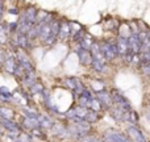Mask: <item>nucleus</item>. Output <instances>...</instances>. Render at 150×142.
I'll return each instance as SVG.
<instances>
[{"label": "nucleus", "mask_w": 150, "mask_h": 142, "mask_svg": "<svg viewBox=\"0 0 150 142\" xmlns=\"http://www.w3.org/2000/svg\"><path fill=\"white\" fill-rule=\"evenodd\" d=\"M109 111V114L112 116V119L115 120V121H119V122H127L128 120V112H124L122 109L117 108V107L112 105L111 108L108 109Z\"/></svg>", "instance_id": "nucleus-10"}, {"label": "nucleus", "mask_w": 150, "mask_h": 142, "mask_svg": "<svg viewBox=\"0 0 150 142\" xmlns=\"http://www.w3.org/2000/svg\"><path fill=\"white\" fill-rule=\"evenodd\" d=\"M44 90H45V85L42 84L41 82H38V80L29 87V92H30L32 95H42Z\"/></svg>", "instance_id": "nucleus-23"}, {"label": "nucleus", "mask_w": 150, "mask_h": 142, "mask_svg": "<svg viewBox=\"0 0 150 142\" xmlns=\"http://www.w3.org/2000/svg\"><path fill=\"white\" fill-rule=\"evenodd\" d=\"M50 36H52V26H50V23L49 24H42L41 23V30H40L38 38L41 40L42 42H45Z\"/></svg>", "instance_id": "nucleus-17"}, {"label": "nucleus", "mask_w": 150, "mask_h": 142, "mask_svg": "<svg viewBox=\"0 0 150 142\" xmlns=\"http://www.w3.org/2000/svg\"><path fill=\"white\" fill-rule=\"evenodd\" d=\"M140 57H141V67H142L144 65H148V63H150V52L142 53V54H140Z\"/></svg>", "instance_id": "nucleus-36"}, {"label": "nucleus", "mask_w": 150, "mask_h": 142, "mask_svg": "<svg viewBox=\"0 0 150 142\" xmlns=\"http://www.w3.org/2000/svg\"><path fill=\"white\" fill-rule=\"evenodd\" d=\"M141 72H142L145 76H150V63H148V65H144L142 67H141Z\"/></svg>", "instance_id": "nucleus-39"}, {"label": "nucleus", "mask_w": 150, "mask_h": 142, "mask_svg": "<svg viewBox=\"0 0 150 142\" xmlns=\"http://www.w3.org/2000/svg\"><path fill=\"white\" fill-rule=\"evenodd\" d=\"M105 29H108V30H117L119 29V26H120V23L119 21H116L115 18H111L109 17L108 18V21L105 23Z\"/></svg>", "instance_id": "nucleus-31"}, {"label": "nucleus", "mask_w": 150, "mask_h": 142, "mask_svg": "<svg viewBox=\"0 0 150 142\" xmlns=\"http://www.w3.org/2000/svg\"><path fill=\"white\" fill-rule=\"evenodd\" d=\"M17 66L18 65H17V61H16L15 55L13 54L11 55V54L7 53V58H5L4 63H3V69H4L8 74L15 75V71H16V69H17Z\"/></svg>", "instance_id": "nucleus-9"}, {"label": "nucleus", "mask_w": 150, "mask_h": 142, "mask_svg": "<svg viewBox=\"0 0 150 142\" xmlns=\"http://www.w3.org/2000/svg\"><path fill=\"white\" fill-rule=\"evenodd\" d=\"M3 17V0H0V21H1Z\"/></svg>", "instance_id": "nucleus-43"}, {"label": "nucleus", "mask_w": 150, "mask_h": 142, "mask_svg": "<svg viewBox=\"0 0 150 142\" xmlns=\"http://www.w3.org/2000/svg\"><path fill=\"white\" fill-rule=\"evenodd\" d=\"M63 85H65L67 90L74 91L75 90V78H65V79H63Z\"/></svg>", "instance_id": "nucleus-33"}, {"label": "nucleus", "mask_w": 150, "mask_h": 142, "mask_svg": "<svg viewBox=\"0 0 150 142\" xmlns=\"http://www.w3.org/2000/svg\"><path fill=\"white\" fill-rule=\"evenodd\" d=\"M57 40H58V37H55V36H53V34H52V36H50L49 38H47L46 41L44 42V44H45V45H53L55 41H57Z\"/></svg>", "instance_id": "nucleus-41"}, {"label": "nucleus", "mask_w": 150, "mask_h": 142, "mask_svg": "<svg viewBox=\"0 0 150 142\" xmlns=\"http://www.w3.org/2000/svg\"><path fill=\"white\" fill-rule=\"evenodd\" d=\"M127 136L130 138L132 142H148L144 136V133L141 132V129L138 126H133V125H129L127 129Z\"/></svg>", "instance_id": "nucleus-6"}, {"label": "nucleus", "mask_w": 150, "mask_h": 142, "mask_svg": "<svg viewBox=\"0 0 150 142\" xmlns=\"http://www.w3.org/2000/svg\"><path fill=\"white\" fill-rule=\"evenodd\" d=\"M23 17L25 18V20L30 21V23H34L36 24V17H37V9L34 7H28L25 9V12H24Z\"/></svg>", "instance_id": "nucleus-19"}, {"label": "nucleus", "mask_w": 150, "mask_h": 142, "mask_svg": "<svg viewBox=\"0 0 150 142\" xmlns=\"http://www.w3.org/2000/svg\"><path fill=\"white\" fill-rule=\"evenodd\" d=\"M146 34H148V37H149V40H150V28L146 30Z\"/></svg>", "instance_id": "nucleus-46"}, {"label": "nucleus", "mask_w": 150, "mask_h": 142, "mask_svg": "<svg viewBox=\"0 0 150 142\" xmlns=\"http://www.w3.org/2000/svg\"><path fill=\"white\" fill-rule=\"evenodd\" d=\"M67 129L70 132L71 137H75L78 140H80L82 137L90 134L91 130H92V125L90 122H87L86 120H82L79 122H70L67 125Z\"/></svg>", "instance_id": "nucleus-1"}, {"label": "nucleus", "mask_w": 150, "mask_h": 142, "mask_svg": "<svg viewBox=\"0 0 150 142\" xmlns=\"http://www.w3.org/2000/svg\"><path fill=\"white\" fill-rule=\"evenodd\" d=\"M0 125L4 129L5 133H13V134H20L23 132L20 122H16L15 120H0Z\"/></svg>", "instance_id": "nucleus-5"}, {"label": "nucleus", "mask_w": 150, "mask_h": 142, "mask_svg": "<svg viewBox=\"0 0 150 142\" xmlns=\"http://www.w3.org/2000/svg\"><path fill=\"white\" fill-rule=\"evenodd\" d=\"M0 120H15V111L8 105H0Z\"/></svg>", "instance_id": "nucleus-16"}, {"label": "nucleus", "mask_w": 150, "mask_h": 142, "mask_svg": "<svg viewBox=\"0 0 150 142\" xmlns=\"http://www.w3.org/2000/svg\"><path fill=\"white\" fill-rule=\"evenodd\" d=\"M0 101L12 103V92L7 87H0Z\"/></svg>", "instance_id": "nucleus-21"}, {"label": "nucleus", "mask_w": 150, "mask_h": 142, "mask_svg": "<svg viewBox=\"0 0 150 142\" xmlns=\"http://www.w3.org/2000/svg\"><path fill=\"white\" fill-rule=\"evenodd\" d=\"M116 44V49H117V54L119 57H124L129 50V42H128V38H124V37H117V40L115 41Z\"/></svg>", "instance_id": "nucleus-11"}, {"label": "nucleus", "mask_w": 150, "mask_h": 142, "mask_svg": "<svg viewBox=\"0 0 150 142\" xmlns=\"http://www.w3.org/2000/svg\"><path fill=\"white\" fill-rule=\"evenodd\" d=\"M9 13H11V15H12V13H13V15H17L18 11L16 9V8H13V9H9Z\"/></svg>", "instance_id": "nucleus-44"}, {"label": "nucleus", "mask_w": 150, "mask_h": 142, "mask_svg": "<svg viewBox=\"0 0 150 142\" xmlns=\"http://www.w3.org/2000/svg\"><path fill=\"white\" fill-rule=\"evenodd\" d=\"M105 90V87H104V83L101 82V80H93L92 82V91H95V92H100V91H104Z\"/></svg>", "instance_id": "nucleus-34"}, {"label": "nucleus", "mask_w": 150, "mask_h": 142, "mask_svg": "<svg viewBox=\"0 0 150 142\" xmlns=\"http://www.w3.org/2000/svg\"><path fill=\"white\" fill-rule=\"evenodd\" d=\"M76 53H78V57H79V62H80V65L86 66V67H88V66L92 65L93 57H92V54H91L90 50H83V49H80V47L78 46Z\"/></svg>", "instance_id": "nucleus-8"}, {"label": "nucleus", "mask_w": 150, "mask_h": 142, "mask_svg": "<svg viewBox=\"0 0 150 142\" xmlns=\"http://www.w3.org/2000/svg\"><path fill=\"white\" fill-rule=\"evenodd\" d=\"M99 119H100V116H99V113L98 112H93V111H88V113H87V116H86V121L87 122H90L91 125L92 124H95V122H98L99 121Z\"/></svg>", "instance_id": "nucleus-29"}, {"label": "nucleus", "mask_w": 150, "mask_h": 142, "mask_svg": "<svg viewBox=\"0 0 150 142\" xmlns=\"http://www.w3.org/2000/svg\"><path fill=\"white\" fill-rule=\"evenodd\" d=\"M128 42H129V50L133 54H140L141 52V41L138 38V36L136 34H132V36L128 38Z\"/></svg>", "instance_id": "nucleus-13"}, {"label": "nucleus", "mask_w": 150, "mask_h": 142, "mask_svg": "<svg viewBox=\"0 0 150 142\" xmlns=\"http://www.w3.org/2000/svg\"><path fill=\"white\" fill-rule=\"evenodd\" d=\"M71 36V29H70V24L67 21H61V28H59V33H58V38L61 41H66L69 40Z\"/></svg>", "instance_id": "nucleus-14"}, {"label": "nucleus", "mask_w": 150, "mask_h": 142, "mask_svg": "<svg viewBox=\"0 0 150 142\" xmlns=\"http://www.w3.org/2000/svg\"><path fill=\"white\" fill-rule=\"evenodd\" d=\"M91 67L96 72H100V74H105L107 70H108V63H104V62H100L98 59H93L92 61V65Z\"/></svg>", "instance_id": "nucleus-20"}, {"label": "nucleus", "mask_w": 150, "mask_h": 142, "mask_svg": "<svg viewBox=\"0 0 150 142\" xmlns=\"http://www.w3.org/2000/svg\"><path fill=\"white\" fill-rule=\"evenodd\" d=\"M99 45H100L101 54H103V57L107 59V62L113 61L116 57H119V54H117V49H116V44H115V42L104 41Z\"/></svg>", "instance_id": "nucleus-3"}, {"label": "nucleus", "mask_w": 150, "mask_h": 142, "mask_svg": "<svg viewBox=\"0 0 150 142\" xmlns=\"http://www.w3.org/2000/svg\"><path fill=\"white\" fill-rule=\"evenodd\" d=\"M16 142H33V137H32V134L29 132H25V130H23V132L18 134L17 140Z\"/></svg>", "instance_id": "nucleus-30"}, {"label": "nucleus", "mask_w": 150, "mask_h": 142, "mask_svg": "<svg viewBox=\"0 0 150 142\" xmlns=\"http://www.w3.org/2000/svg\"><path fill=\"white\" fill-rule=\"evenodd\" d=\"M129 28H130V32H132V34H136V36H138L140 34V28H138V23H136V21H132V23L129 24Z\"/></svg>", "instance_id": "nucleus-37"}, {"label": "nucleus", "mask_w": 150, "mask_h": 142, "mask_svg": "<svg viewBox=\"0 0 150 142\" xmlns=\"http://www.w3.org/2000/svg\"><path fill=\"white\" fill-rule=\"evenodd\" d=\"M103 140L104 142H132L130 138L127 136V133L113 129H108L107 132H104Z\"/></svg>", "instance_id": "nucleus-4"}, {"label": "nucleus", "mask_w": 150, "mask_h": 142, "mask_svg": "<svg viewBox=\"0 0 150 142\" xmlns=\"http://www.w3.org/2000/svg\"><path fill=\"white\" fill-rule=\"evenodd\" d=\"M117 33H119V37H124V38H129L132 36V32H130L129 24H120L119 29H117Z\"/></svg>", "instance_id": "nucleus-22"}, {"label": "nucleus", "mask_w": 150, "mask_h": 142, "mask_svg": "<svg viewBox=\"0 0 150 142\" xmlns=\"http://www.w3.org/2000/svg\"><path fill=\"white\" fill-rule=\"evenodd\" d=\"M21 113H23V116L28 117V119H33V120H38V116H40L38 112L32 109V108H29V107H24Z\"/></svg>", "instance_id": "nucleus-24"}, {"label": "nucleus", "mask_w": 150, "mask_h": 142, "mask_svg": "<svg viewBox=\"0 0 150 142\" xmlns=\"http://www.w3.org/2000/svg\"><path fill=\"white\" fill-rule=\"evenodd\" d=\"M38 122H40V128H41L44 132H47V130H52L53 125H54V119L47 114H42L40 113L38 116Z\"/></svg>", "instance_id": "nucleus-12"}, {"label": "nucleus", "mask_w": 150, "mask_h": 142, "mask_svg": "<svg viewBox=\"0 0 150 142\" xmlns=\"http://www.w3.org/2000/svg\"><path fill=\"white\" fill-rule=\"evenodd\" d=\"M138 120H140V117H138V113L136 111H130V112H128V120H127V122H129L130 125H133V126H137V124H138Z\"/></svg>", "instance_id": "nucleus-26"}, {"label": "nucleus", "mask_w": 150, "mask_h": 142, "mask_svg": "<svg viewBox=\"0 0 150 142\" xmlns=\"http://www.w3.org/2000/svg\"><path fill=\"white\" fill-rule=\"evenodd\" d=\"M88 109H90V111H93V112H98V113H100L101 111H104V108H103V105L100 104V101H99L98 99H95V97L91 100L90 108Z\"/></svg>", "instance_id": "nucleus-28"}, {"label": "nucleus", "mask_w": 150, "mask_h": 142, "mask_svg": "<svg viewBox=\"0 0 150 142\" xmlns=\"http://www.w3.org/2000/svg\"><path fill=\"white\" fill-rule=\"evenodd\" d=\"M74 111H75V116L79 117V119H82V120H84L90 109L84 108V107H80V105H78V104H76V105L74 107Z\"/></svg>", "instance_id": "nucleus-25"}, {"label": "nucleus", "mask_w": 150, "mask_h": 142, "mask_svg": "<svg viewBox=\"0 0 150 142\" xmlns=\"http://www.w3.org/2000/svg\"><path fill=\"white\" fill-rule=\"evenodd\" d=\"M5 58H7V53H5L4 50H3L1 47H0V67L3 66V63H4Z\"/></svg>", "instance_id": "nucleus-40"}, {"label": "nucleus", "mask_w": 150, "mask_h": 142, "mask_svg": "<svg viewBox=\"0 0 150 142\" xmlns=\"http://www.w3.org/2000/svg\"><path fill=\"white\" fill-rule=\"evenodd\" d=\"M93 45V38L91 37V34L86 33V36L83 37V40L78 44V46L83 50H91V46Z\"/></svg>", "instance_id": "nucleus-18"}, {"label": "nucleus", "mask_w": 150, "mask_h": 142, "mask_svg": "<svg viewBox=\"0 0 150 142\" xmlns=\"http://www.w3.org/2000/svg\"><path fill=\"white\" fill-rule=\"evenodd\" d=\"M95 99H98V100L100 101V104L103 105L104 109H109L112 105H113L111 92H108L107 90L100 91V92H96V93H95Z\"/></svg>", "instance_id": "nucleus-7"}, {"label": "nucleus", "mask_w": 150, "mask_h": 142, "mask_svg": "<svg viewBox=\"0 0 150 142\" xmlns=\"http://www.w3.org/2000/svg\"><path fill=\"white\" fill-rule=\"evenodd\" d=\"M111 96H112V101H113V105L117 108L122 109L124 112H130L132 111V105L128 101V99L120 92L119 90H112L111 91Z\"/></svg>", "instance_id": "nucleus-2"}, {"label": "nucleus", "mask_w": 150, "mask_h": 142, "mask_svg": "<svg viewBox=\"0 0 150 142\" xmlns=\"http://www.w3.org/2000/svg\"><path fill=\"white\" fill-rule=\"evenodd\" d=\"M8 29H9L11 32H17V26H18V24L17 23H11V24H8Z\"/></svg>", "instance_id": "nucleus-42"}, {"label": "nucleus", "mask_w": 150, "mask_h": 142, "mask_svg": "<svg viewBox=\"0 0 150 142\" xmlns=\"http://www.w3.org/2000/svg\"><path fill=\"white\" fill-rule=\"evenodd\" d=\"M7 34H8V26L1 24V25H0V45H3L7 41V38H8Z\"/></svg>", "instance_id": "nucleus-32"}, {"label": "nucleus", "mask_w": 150, "mask_h": 142, "mask_svg": "<svg viewBox=\"0 0 150 142\" xmlns=\"http://www.w3.org/2000/svg\"><path fill=\"white\" fill-rule=\"evenodd\" d=\"M86 33H87V32H86L84 29H80V30L78 32V33H75L74 36H73V41H74V42H76V44H79V42L83 40V37L86 36Z\"/></svg>", "instance_id": "nucleus-35"}, {"label": "nucleus", "mask_w": 150, "mask_h": 142, "mask_svg": "<svg viewBox=\"0 0 150 142\" xmlns=\"http://www.w3.org/2000/svg\"><path fill=\"white\" fill-rule=\"evenodd\" d=\"M79 142H104V140H103V137H98V136L90 133V134H87V136L80 138Z\"/></svg>", "instance_id": "nucleus-27"}, {"label": "nucleus", "mask_w": 150, "mask_h": 142, "mask_svg": "<svg viewBox=\"0 0 150 142\" xmlns=\"http://www.w3.org/2000/svg\"><path fill=\"white\" fill-rule=\"evenodd\" d=\"M3 136H4V129H3L1 125H0V140L3 138Z\"/></svg>", "instance_id": "nucleus-45"}, {"label": "nucleus", "mask_w": 150, "mask_h": 142, "mask_svg": "<svg viewBox=\"0 0 150 142\" xmlns=\"http://www.w3.org/2000/svg\"><path fill=\"white\" fill-rule=\"evenodd\" d=\"M122 59H124V62L125 63H129V65H132V59H133V53H130V52H128L127 54L122 57Z\"/></svg>", "instance_id": "nucleus-38"}, {"label": "nucleus", "mask_w": 150, "mask_h": 142, "mask_svg": "<svg viewBox=\"0 0 150 142\" xmlns=\"http://www.w3.org/2000/svg\"><path fill=\"white\" fill-rule=\"evenodd\" d=\"M29 44H30V40L26 37V34H20V33H16L15 36V45L17 49H26L29 47Z\"/></svg>", "instance_id": "nucleus-15"}, {"label": "nucleus", "mask_w": 150, "mask_h": 142, "mask_svg": "<svg viewBox=\"0 0 150 142\" xmlns=\"http://www.w3.org/2000/svg\"><path fill=\"white\" fill-rule=\"evenodd\" d=\"M149 107H150V101H149Z\"/></svg>", "instance_id": "nucleus-47"}]
</instances>
